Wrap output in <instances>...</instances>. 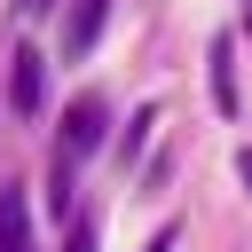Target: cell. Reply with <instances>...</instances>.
Masks as SVG:
<instances>
[{
    "mask_svg": "<svg viewBox=\"0 0 252 252\" xmlns=\"http://www.w3.org/2000/svg\"><path fill=\"white\" fill-rule=\"evenodd\" d=\"M102 126H110V102H102V94H71V102H63V126H55V158H47V205H55V220L71 213L79 165L102 150Z\"/></svg>",
    "mask_w": 252,
    "mask_h": 252,
    "instance_id": "cell-1",
    "label": "cell"
},
{
    "mask_svg": "<svg viewBox=\"0 0 252 252\" xmlns=\"http://www.w3.org/2000/svg\"><path fill=\"white\" fill-rule=\"evenodd\" d=\"M8 102H16L24 118H39V102H47V55H39V47H16V55H8Z\"/></svg>",
    "mask_w": 252,
    "mask_h": 252,
    "instance_id": "cell-2",
    "label": "cell"
},
{
    "mask_svg": "<svg viewBox=\"0 0 252 252\" xmlns=\"http://www.w3.org/2000/svg\"><path fill=\"white\" fill-rule=\"evenodd\" d=\"M102 24H110V0H71V16H63V63H79L102 39Z\"/></svg>",
    "mask_w": 252,
    "mask_h": 252,
    "instance_id": "cell-3",
    "label": "cell"
},
{
    "mask_svg": "<svg viewBox=\"0 0 252 252\" xmlns=\"http://www.w3.org/2000/svg\"><path fill=\"white\" fill-rule=\"evenodd\" d=\"M0 252H39V236H32V197H24L16 181H0Z\"/></svg>",
    "mask_w": 252,
    "mask_h": 252,
    "instance_id": "cell-4",
    "label": "cell"
},
{
    "mask_svg": "<svg viewBox=\"0 0 252 252\" xmlns=\"http://www.w3.org/2000/svg\"><path fill=\"white\" fill-rule=\"evenodd\" d=\"M205 63H213V102H220V110H236V47H228V39H213V55H205Z\"/></svg>",
    "mask_w": 252,
    "mask_h": 252,
    "instance_id": "cell-5",
    "label": "cell"
},
{
    "mask_svg": "<svg viewBox=\"0 0 252 252\" xmlns=\"http://www.w3.org/2000/svg\"><path fill=\"white\" fill-rule=\"evenodd\" d=\"M150 126H158V110L142 102V110H134V126H126V142H118V165H134V158H142V142H150Z\"/></svg>",
    "mask_w": 252,
    "mask_h": 252,
    "instance_id": "cell-6",
    "label": "cell"
},
{
    "mask_svg": "<svg viewBox=\"0 0 252 252\" xmlns=\"http://www.w3.org/2000/svg\"><path fill=\"white\" fill-rule=\"evenodd\" d=\"M63 252H94V220H87V213L71 220V236H63Z\"/></svg>",
    "mask_w": 252,
    "mask_h": 252,
    "instance_id": "cell-7",
    "label": "cell"
},
{
    "mask_svg": "<svg viewBox=\"0 0 252 252\" xmlns=\"http://www.w3.org/2000/svg\"><path fill=\"white\" fill-rule=\"evenodd\" d=\"M173 244H181V228H158V236H150V252H173Z\"/></svg>",
    "mask_w": 252,
    "mask_h": 252,
    "instance_id": "cell-8",
    "label": "cell"
},
{
    "mask_svg": "<svg viewBox=\"0 0 252 252\" xmlns=\"http://www.w3.org/2000/svg\"><path fill=\"white\" fill-rule=\"evenodd\" d=\"M16 8H24V16H47V8H55V0H16Z\"/></svg>",
    "mask_w": 252,
    "mask_h": 252,
    "instance_id": "cell-9",
    "label": "cell"
},
{
    "mask_svg": "<svg viewBox=\"0 0 252 252\" xmlns=\"http://www.w3.org/2000/svg\"><path fill=\"white\" fill-rule=\"evenodd\" d=\"M236 173H244V189H252V150H244V158H236Z\"/></svg>",
    "mask_w": 252,
    "mask_h": 252,
    "instance_id": "cell-10",
    "label": "cell"
}]
</instances>
